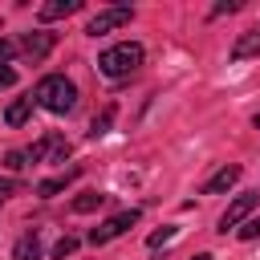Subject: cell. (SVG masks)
<instances>
[{
    "instance_id": "cell-11",
    "label": "cell",
    "mask_w": 260,
    "mask_h": 260,
    "mask_svg": "<svg viewBox=\"0 0 260 260\" xmlns=\"http://www.w3.org/2000/svg\"><path fill=\"white\" fill-rule=\"evenodd\" d=\"M28 114H32V98H20V102H12V106L4 110V122H8V126H24Z\"/></svg>"
},
{
    "instance_id": "cell-25",
    "label": "cell",
    "mask_w": 260,
    "mask_h": 260,
    "mask_svg": "<svg viewBox=\"0 0 260 260\" xmlns=\"http://www.w3.org/2000/svg\"><path fill=\"white\" fill-rule=\"evenodd\" d=\"M256 126H260V114H256Z\"/></svg>"
},
{
    "instance_id": "cell-24",
    "label": "cell",
    "mask_w": 260,
    "mask_h": 260,
    "mask_svg": "<svg viewBox=\"0 0 260 260\" xmlns=\"http://www.w3.org/2000/svg\"><path fill=\"white\" fill-rule=\"evenodd\" d=\"M195 260H211V256H207V252H199V256H195Z\"/></svg>"
},
{
    "instance_id": "cell-16",
    "label": "cell",
    "mask_w": 260,
    "mask_h": 260,
    "mask_svg": "<svg viewBox=\"0 0 260 260\" xmlns=\"http://www.w3.org/2000/svg\"><path fill=\"white\" fill-rule=\"evenodd\" d=\"M73 252H77V240H73V236H61V240H57V248H53V256H57V260H65V256H73Z\"/></svg>"
},
{
    "instance_id": "cell-18",
    "label": "cell",
    "mask_w": 260,
    "mask_h": 260,
    "mask_svg": "<svg viewBox=\"0 0 260 260\" xmlns=\"http://www.w3.org/2000/svg\"><path fill=\"white\" fill-rule=\"evenodd\" d=\"M240 240H260V219H248L240 228Z\"/></svg>"
},
{
    "instance_id": "cell-17",
    "label": "cell",
    "mask_w": 260,
    "mask_h": 260,
    "mask_svg": "<svg viewBox=\"0 0 260 260\" xmlns=\"http://www.w3.org/2000/svg\"><path fill=\"white\" fill-rule=\"evenodd\" d=\"M167 240H175V228H162V232H154V236H150L146 244H150V248H162Z\"/></svg>"
},
{
    "instance_id": "cell-19",
    "label": "cell",
    "mask_w": 260,
    "mask_h": 260,
    "mask_svg": "<svg viewBox=\"0 0 260 260\" xmlns=\"http://www.w3.org/2000/svg\"><path fill=\"white\" fill-rule=\"evenodd\" d=\"M8 85H16V69L12 65H0V89H8Z\"/></svg>"
},
{
    "instance_id": "cell-13",
    "label": "cell",
    "mask_w": 260,
    "mask_h": 260,
    "mask_svg": "<svg viewBox=\"0 0 260 260\" xmlns=\"http://www.w3.org/2000/svg\"><path fill=\"white\" fill-rule=\"evenodd\" d=\"M73 175H77V171H65V175H57V179H45V183H37V195H41V199H49V195L65 191V183H69Z\"/></svg>"
},
{
    "instance_id": "cell-21",
    "label": "cell",
    "mask_w": 260,
    "mask_h": 260,
    "mask_svg": "<svg viewBox=\"0 0 260 260\" xmlns=\"http://www.w3.org/2000/svg\"><path fill=\"white\" fill-rule=\"evenodd\" d=\"M12 191H16V183H12V179H0V203H4Z\"/></svg>"
},
{
    "instance_id": "cell-20",
    "label": "cell",
    "mask_w": 260,
    "mask_h": 260,
    "mask_svg": "<svg viewBox=\"0 0 260 260\" xmlns=\"http://www.w3.org/2000/svg\"><path fill=\"white\" fill-rule=\"evenodd\" d=\"M12 53H16V45H12V41H0V65H4Z\"/></svg>"
},
{
    "instance_id": "cell-10",
    "label": "cell",
    "mask_w": 260,
    "mask_h": 260,
    "mask_svg": "<svg viewBox=\"0 0 260 260\" xmlns=\"http://www.w3.org/2000/svg\"><path fill=\"white\" fill-rule=\"evenodd\" d=\"M256 53H260V28H248V32L232 45V57L244 61V57H256Z\"/></svg>"
},
{
    "instance_id": "cell-15",
    "label": "cell",
    "mask_w": 260,
    "mask_h": 260,
    "mask_svg": "<svg viewBox=\"0 0 260 260\" xmlns=\"http://www.w3.org/2000/svg\"><path fill=\"white\" fill-rule=\"evenodd\" d=\"M114 114H118V110H114V106H106V110H102V114L93 118V126H89V134H93V138H98V134H106V130H110V122H114Z\"/></svg>"
},
{
    "instance_id": "cell-9",
    "label": "cell",
    "mask_w": 260,
    "mask_h": 260,
    "mask_svg": "<svg viewBox=\"0 0 260 260\" xmlns=\"http://www.w3.org/2000/svg\"><path fill=\"white\" fill-rule=\"evenodd\" d=\"M236 179H240V167H223V171H215V175L203 183V195H219V191H228Z\"/></svg>"
},
{
    "instance_id": "cell-12",
    "label": "cell",
    "mask_w": 260,
    "mask_h": 260,
    "mask_svg": "<svg viewBox=\"0 0 260 260\" xmlns=\"http://www.w3.org/2000/svg\"><path fill=\"white\" fill-rule=\"evenodd\" d=\"M12 256H16V260H41V240H37V236H20Z\"/></svg>"
},
{
    "instance_id": "cell-22",
    "label": "cell",
    "mask_w": 260,
    "mask_h": 260,
    "mask_svg": "<svg viewBox=\"0 0 260 260\" xmlns=\"http://www.w3.org/2000/svg\"><path fill=\"white\" fill-rule=\"evenodd\" d=\"M8 167H12V171H20V167H24V154H20V150H12V154H8Z\"/></svg>"
},
{
    "instance_id": "cell-6",
    "label": "cell",
    "mask_w": 260,
    "mask_h": 260,
    "mask_svg": "<svg viewBox=\"0 0 260 260\" xmlns=\"http://www.w3.org/2000/svg\"><path fill=\"white\" fill-rule=\"evenodd\" d=\"M256 203H260V195H256V191H248V195H240L236 203H228V211L219 215V232H228V228H236L244 215H252V207H256Z\"/></svg>"
},
{
    "instance_id": "cell-5",
    "label": "cell",
    "mask_w": 260,
    "mask_h": 260,
    "mask_svg": "<svg viewBox=\"0 0 260 260\" xmlns=\"http://www.w3.org/2000/svg\"><path fill=\"white\" fill-rule=\"evenodd\" d=\"M130 8H106V12H98L89 24H85V32L89 37H106V32H114V28H126L130 24Z\"/></svg>"
},
{
    "instance_id": "cell-1",
    "label": "cell",
    "mask_w": 260,
    "mask_h": 260,
    "mask_svg": "<svg viewBox=\"0 0 260 260\" xmlns=\"http://www.w3.org/2000/svg\"><path fill=\"white\" fill-rule=\"evenodd\" d=\"M32 102H37L41 110H49V114H69V110L77 106V85H73L65 73H49V77L37 81Z\"/></svg>"
},
{
    "instance_id": "cell-14",
    "label": "cell",
    "mask_w": 260,
    "mask_h": 260,
    "mask_svg": "<svg viewBox=\"0 0 260 260\" xmlns=\"http://www.w3.org/2000/svg\"><path fill=\"white\" fill-rule=\"evenodd\" d=\"M102 203H106V195H98V191H85V195H77V199H73V211H81V215H85V211H98Z\"/></svg>"
},
{
    "instance_id": "cell-4",
    "label": "cell",
    "mask_w": 260,
    "mask_h": 260,
    "mask_svg": "<svg viewBox=\"0 0 260 260\" xmlns=\"http://www.w3.org/2000/svg\"><path fill=\"white\" fill-rule=\"evenodd\" d=\"M65 154H69V142H65L61 134H53V130H49L41 142H32V146H28V154H24V158H28V162H45V158L65 162Z\"/></svg>"
},
{
    "instance_id": "cell-7",
    "label": "cell",
    "mask_w": 260,
    "mask_h": 260,
    "mask_svg": "<svg viewBox=\"0 0 260 260\" xmlns=\"http://www.w3.org/2000/svg\"><path fill=\"white\" fill-rule=\"evenodd\" d=\"M53 32H24V41H20V53L28 57V61H41V57H49V49H53Z\"/></svg>"
},
{
    "instance_id": "cell-23",
    "label": "cell",
    "mask_w": 260,
    "mask_h": 260,
    "mask_svg": "<svg viewBox=\"0 0 260 260\" xmlns=\"http://www.w3.org/2000/svg\"><path fill=\"white\" fill-rule=\"evenodd\" d=\"M240 8V0H223V4H215V12H236Z\"/></svg>"
},
{
    "instance_id": "cell-2",
    "label": "cell",
    "mask_w": 260,
    "mask_h": 260,
    "mask_svg": "<svg viewBox=\"0 0 260 260\" xmlns=\"http://www.w3.org/2000/svg\"><path fill=\"white\" fill-rule=\"evenodd\" d=\"M138 65H142V45H134V41L110 45V49L98 57V69H102L106 77H130Z\"/></svg>"
},
{
    "instance_id": "cell-8",
    "label": "cell",
    "mask_w": 260,
    "mask_h": 260,
    "mask_svg": "<svg viewBox=\"0 0 260 260\" xmlns=\"http://www.w3.org/2000/svg\"><path fill=\"white\" fill-rule=\"evenodd\" d=\"M73 12H81V0H49V4L37 8L41 20H61V16H73Z\"/></svg>"
},
{
    "instance_id": "cell-3",
    "label": "cell",
    "mask_w": 260,
    "mask_h": 260,
    "mask_svg": "<svg viewBox=\"0 0 260 260\" xmlns=\"http://www.w3.org/2000/svg\"><path fill=\"white\" fill-rule=\"evenodd\" d=\"M138 223V211L130 207V211H118V215H110L106 223H98L93 232H89V244H110V240H118L126 228H134Z\"/></svg>"
}]
</instances>
